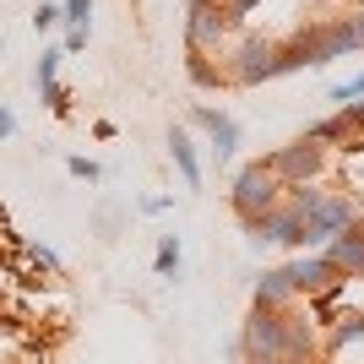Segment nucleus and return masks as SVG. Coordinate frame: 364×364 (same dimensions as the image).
Here are the masks:
<instances>
[{"label":"nucleus","instance_id":"f257e3e1","mask_svg":"<svg viewBox=\"0 0 364 364\" xmlns=\"http://www.w3.org/2000/svg\"><path fill=\"white\" fill-rule=\"evenodd\" d=\"M310 348H316L310 326L289 321L283 310H256L245 321V353H250V364H299V359H310Z\"/></svg>","mask_w":364,"mask_h":364},{"label":"nucleus","instance_id":"f03ea898","mask_svg":"<svg viewBox=\"0 0 364 364\" xmlns=\"http://www.w3.org/2000/svg\"><path fill=\"white\" fill-rule=\"evenodd\" d=\"M359 223V213H353L348 196H332V191H321L316 207H304V228H299V250H321L326 240H337L343 228Z\"/></svg>","mask_w":364,"mask_h":364},{"label":"nucleus","instance_id":"7ed1b4c3","mask_svg":"<svg viewBox=\"0 0 364 364\" xmlns=\"http://www.w3.org/2000/svg\"><path fill=\"white\" fill-rule=\"evenodd\" d=\"M228 196H234V213L250 223V218H261L267 207L283 201V180H277L267 164H245L240 174H234V191H228Z\"/></svg>","mask_w":364,"mask_h":364},{"label":"nucleus","instance_id":"20e7f679","mask_svg":"<svg viewBox=\"0 0 364 364\" xmlns=\"http://www.w3.org/2000/svg\"><path fill=\"white\" fill-rule=\"evenodd\" d=\"M245 228H250V240H261V245H299L304 218H299L294 201H277V207H267L261 218H250Z\"/></svg>","mask_w":364,"mask_h":364},{"label":"nucleus","instance_id":"39448f33","mask_svg":"<svg viewBox=\"0 0 364 364\" xmlns=\"http://www.w3.org/2000/svg\"><path fill=\"white\" fill-rule=\"evenodd\" d=\"M228 76H234L240 87H256V82L277 76V44H267V38H245L240 55H234V65H228Z\"/></svg>","mask_w":364,"mask_h":364},{"label":"nucleus","instance_id":"423d86ee","mask_svg":"<svg viewBox=\"0 0 364 364\" xmlns=\"http://www.w3.org/2000/svg\"><path fill=\"white\" fill-rule=\"evenodd\" d=\"M283 272H289L294 294H332L337 283H343V272H337V267L321 256V250H310V256H294Z\"/></svg>","mask_w":364,"mask_h":364},{"label":"nucleus","instance_id":"0eeeda50","mask_svg":"<svg viewBox=\"0 0 364 364\" xmlns=\"http://www.w3.org/2000/svg\"><path fill=\"white\" fill-rule=\"evenodd\" d=\"M267 168L283 180V191H289V185H304V180L321 168V141H310V136L294 141V147H283L277 158H267Z\"/></svg>","mask_w":364,"mask_h":364},{"label":"nucleus","instance_id":"6e6552de","mask_svg":"<svg viewBox=\"0 0 364 364\" xmlns=\"http://www.w3.org/2000/svg\"><path fill=\"white\" fill-rule=\"evenodd\" d=\"M191 120H196L201 131L213 136L218 164H223V158H234V147H240V120H234L228 109H207V104H196V109H191Z\"/></svg>","mask_w":364,"mask_h":364},{"label":"nucleus","instance_id":"1a4fd4ad","mask_svg":"<svg viewBox=\"0 0 364 364\" xmlns=\"http://www.w3.org/2000/svg\"><path fill=\"white\" fill-rule=\"evenodd\" d=\"M321 256L332 261L343 277H364V228L353 223V228H343L337 240H326L321 245Z\"/></svg>","mask_w":364,"mask_h":364},{"label":"nucleus","instance_id":"9d476101","mask_svg":"<svg viewBox=\"0 0 364 364\" xmlns=\"http://www.w3.org/2000/svg\"><path fill=\"white\" fill-rule=\"evenodd\" d=\"M60 60H65V49H44V55H38V65H33V87H38V98H44L55 114H65V109H71L65 87L55 82V76H60Z\"/></svg>","mask_w":364,"mask_h":364},{"label":"nucleus","instance_id":"9b49d317","mask_svg":"<svg viewBox=\"0 0 364 364\" xmlns=\"http://www.w3.org/2000/svg\"><path fill=\"white\" fill-rule=\"evenodd\" d=\"M223 28H228V16L218 11V6H191V22H185V38H191V49L196 55H207V49L223 38Z\"/></svg>","mask_w":364,"mask_h":364},{"label":"nucleus","instance_id":"f8f14e48","mask_svg":"<svg viewBox=\"0 0 364 364\" xmlns=\"http://www.w3.org/2000/svg\"><path fill=\"white\" fill-rule=\"evenodd\" d=\"M168 158H174V168L185 174V185L196 191V185H201V158H196V141H191V131H185V125H174V131H168Z\"/></svg>","mask_w":364,"mask_h":364},{"label":"nucleus","instance_id":"ddd939ff","mask_svg":"<svg viewBox=\"0 0 364 364\" xmlns=\"http://www.w3.org/2000/svg\"><path fill=\"white\" fill-rule=\"evenodd\" d=\"M289 299H294V283H289V272H283V267L261 272V283H256V310H283Z\"/></svg>","mask_w":364,"mask_h":364},{"label":"nucleus","instance_id":"4468645a","mask_svg":"<svg viewBox=\"0 0 364 364\" xmlns=\"http://www.w3.org/2000/svg\"><path fill=\"white\" fill-rule=\"evenodd\" d=\"M180 261H185V250H180V234H158V256H152L158 277H174V272H180Z\"/></svg>","mask_w":364,"mask_h":364},{"label":"nucleus","instance_id":"2eb2a0df","mask_svg":"<svg viewBox=\"0 0 364 364\" xmlns=\"http://www.w3.org/2000/svg\"><path fill=\"white\" fill-rule=\"evenodd\" d=\"M92 0H60V28H87Z\"/></svg>","mask_w":364,"mask_h":364},{"label":"nucleus","instance_id":"dca6fc26","mask_svg":"<svg viewBox=\"0 0 364 364\" xmlns=\"http://www.w3.org/2000/svg\"><path fill=\"white\" fill-rule=\"evenodd\" d=\"M65 174H71V180H87V185L104 180V168L92 164V158H65Z\"/></svg>","mask_w":364,"mask_h":364},{"label":"nucleus","instance_id":"f3484780","mask_svg":"<svg viewBox=\"0 0 364 364\" xmlns=\"http://www.w3.org/2000/svg\"><path fill=\"white\" fill-rule=\"evenodd\" d=\"M33 28H38V33H55V28H60V0H44V6L33 11Z\"/></svg>","mask_w":364,"mask_h":364},{"label":"nucleus","instance_id":"a211bd4d","mask_svg":"<svg viewBox=\"0 0 364 364\" xmlns=\"http://www.w3.org/2000/svg\"><path fill=\"white\" fill-rule=\"evenodd\" d=\"M353 98H364V76H348V82H337V87H332V104L348 109Z\"/></svg>","mask_w":364,"mask_h":364},{"label":"nucleus","instance_id":"6ab92c4d","mask_svg":"<svg viewBox=\"0 0 364 364\" xmlns=\"http://www.w3.org/2000/svg\"><path fill=\"white\" fill-rule=\"evenodd\" d=\"M65 55H82V49H87V28H65Z\"/></svg>","mask_w":364,"mask_h":364},{"label":"nucleus","instance_id":"aec40b11","mask_svg":"<svg viewBox=\"0 0 364 364\" xmlns=\"http://www.w3.org/2000/svg\"><path fill=\"white\" fill-rule=\"evenodd\" d=\"M353 337H364V316H353V321L337 326V343H353Z\"/></svg>","mask_w":364,"mask_h":364},{"label":"nucleus","instance_id":"412c9836","mask_svg":"<svg viewBox=\"0 0 364 364\" xmlns=\"http://www.w3.org/2000/svg\"><path fill=\"white\" fill-rule=\"evenodd\" d=\"M11 136H16V114L0 104V141H11Z\"/></svg>","mask_w":364,"mask_h":364},{"label":"nucleus","instance_id":"4be33fe9","mask_svg":"<svg viewBox=\"0 0 364 364\" xmlns=\"http://www.w3.org/2000/svg\"><path fill=\"white\" fill-rule=\"evenodd\" d=\"M141 213H147V218H158V213H168V196H147V201H141Z\"/></svg>","mask_w":364,"mask_h":364},{"label":"nucleus","instance_id":"5701e85b","mask_svg":"<svg viewBox=\"0 0 364 364\" xmlns=\"http://www.w3.org/2000/svg\"><path fill=\"white\" fill-rule=\"evenodd\" d=\"M250 6H256V0H228V11H223V16H228V22H240V16L250 11Z\"/></svg>","mask_w":364,"mask_h":364},{"label":"nucleus","instance_id":"b1692460","mask_svg":"<svg viewBox=\"0 0 364 364\" xmlns=\"http://www.w3.org/2000/svg\"><path fill=\"white\" fill-rule=\"evenodd\" d=\"M191 6H213V0H191Z\"/></svg>","mask_w":364,"mask_h":364}]
</instances>
